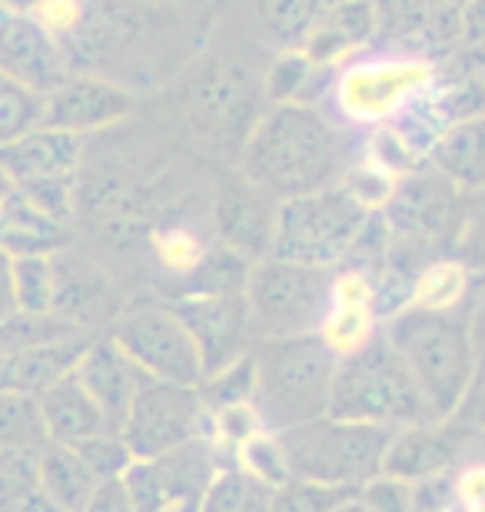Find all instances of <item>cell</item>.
Segmentation results:
<instances>
[{
  "mask_svg": "<svg viewBox=\"0 0 485 512\" xmlns=\"http://www.w3.org/2000/svg\"><path fill=\"white\" fill-rule=\"evenodd\" d=\"M243 177L273 200L303 197L326 187L346 170V143L316 107L276 104L256 120L240 150Z\"/></svg>",
  "mask_w": 485,
  "mask_h": 512,
  "instance_id": "obj_1",
  "label": "cell"
},
{
  "mask_svg": "<svg viewBox=\"0 0 485 512\" xmlns=\"http://www.w3.org/2000/svg\"><path fill=\"white\" fill-rule=\"evenodd\" d=\"M396 346L406 370L426 396L432 416H456L466 389L476 376V343L469 330V310H422L402 306L383 330Z\"/></svg>",
  "mask_w": 485,
  "mask_h": 512,
  "instance_id": "obj_2",
  "label": "cell"
},
{
  "mask_svg": "<svg viewBox=\"0 0 485 512\" xmlns=\"http://www.w3.org/2000/svg\"><path fill=\"white\" fill-rule=\"evenodd\" d=\"M253 360V409L266 429L280 433L329 413L339 356L319 340V333L260 340L253 346Z\"/></svg>",
  "mask_w": 485,
  "mask_h": 512,
  "instance_id": "obj_3",
  "label": "cell"
},
{
  "mask_svg": "<svg viewBox=\"0 0 485 512\" xmlns=\"http://www.w3.org/2000/svg\"><path fill=\"white\" fill-rule=\"evenodd\" d=\"M329 416L389 429L436 419L396 346L383 333L369 340L363 350L339 360L333 393H329Z\"/></svg>",
  "mask_w": 485,
  "mask_h": 512,
  "instance_id": "obj_4",
  "label": "cell"
},
{
  "mask_svg": "<svg viewBox=\"0 0 485 512\" xmlns=\"http://www.w3.org/2000/svg\"><path fill=\"white\" fill-rule=\"evenodd\" d=\"M396 429L353 423L339 416H319L293 429H280V443L290 463L293 479L309 483L339 486V489H363L369 479L383 473V456Z\"/></svg>",
  "mask_w": 485,
  "mask_h": 512,
  "instance_id": "obj_5",
  "label": "cell"
},
{
  "mask_svg": "<svg viewBox=\"0 0 485 512\" xmlns=\"http://www.w3.org/2000/svg\"><path fill=\"white\" fill-rule=\"evenodd\" d=\"M333 266L263 256L250 266L243 296L250 306L253 340L316 333L333 306Z\"/></svg>",
  "mask_w": 485,
  "mask_h": 512,
  "instance_id": "obj_6",
  "label": "cell"
},
{
  "mask_svg": "<svg viewBox=\"0 0 485 512\" xmlns=\"http://www.w3.org/2000/svg\"><path fill=\"white\" fill-rule=\"evenodd\" d=\"M366 217L369 207L359 203L343 183L280 200L270 256L313 266H336L349 260Z\"/></svg>",
  "mask_w": 485,
  "mask_h": 512,
  "instance_id": "obj_7",
  "label": "cell"
},
{
  "mask_svg": "<svg viewBox=\"0 0 485 512\" xmlns=\"http://www.w3.org/2000/svg\"><path fill=\"white\" fill-rule=\"evenodd\" d=\"M110 340L140 366L150 380L183 386L203 383V360L190 330L173 303H143L123 310L110 330Z\"/></svg>",
  "mask_w": 485,
  "mask_h": 512,
  "instance_id": "obj_8",
  "label": "cell"
},
{
  "mask_svg": "<svg viewBox=\"0 0 485 512\" xmlns=\"http://www.w3.org/2000/svg\"><path fill=\"white\" fill-rule=\"evenodd\" d=\"M223 456L206 436L190 439L170 453L133 459L123 473V486L137 512H203L206 489H210Z\"/></svg>",
  "mask_w": 485,
  "mask_h": 512,
  "instance_id": "obj_9",
  "label": "cell"
},
{
  "mask_svg": "<svg viewBox=\"0 0 485 512\" xmlns=\"http://www.w3.org/2000/svg\"><path fill=\"white\" fill-rule=\"evenodd\" d=\"M206 413L200 386H183L167 380H143L127 419L120 426L123 443L133 459H150L170 453L190 439L206 436Z\"/></svg>",
  "mask_w": 485,
  "mask_h": 512,
  "instance_id": "obj_10",
  "label": "cell"
},
{
  "mask_svg": "<svg viewBox=\"0 0 485 512\" xmlns=\"http://www.w3.org/2000/svg\"><path fill=\"white\" fill-rule=\"evenodd\" d=\"M469 459H485V429L469 426L459 416L422 419L392 433L383 456V476L422 483L429 476L452 473Z\"/></svg>",
  "mask_w": 485,
  "mask_h": 512,
  "instance_id": "obj_11",
  "label": "cell"
},
{
  "mask_svg": "<svg viewBox=\"0 0 485 512\" xmlns=\"http://www.w3.org/2000/svg\"><path fill=\"white\" fill-rule=\"evenodd\" d=\"M432 80L436 70L419 57L363 60L343 70L336 84V104L353 124H383Z\"/></svg>",
  "mask_w": 485,
  "mask_h": 512,
  "instance_id": "obj_12",
  "label": "cell"
},
{
  "mask_svg": "<svg viewBox=\"0 0 485 512\" xmlns=\"http://www.w3.org/2000/svg\"><path fill=\"white\" fill-rule=\"evenodd\" d=\"M173 310L180 313L203 360V376H210L256 346L250 326V306L243 293H203L177 296Z\"/></svg>",
  "mask_w": 485,
  "mask_h": 512,
  "instance_id": "obj_13",
  "label": "cell"
},
{
  "mask_svg": "<svg viewBox=\"0 0 485 512\" xmlns=\"http://www.w3.org/2000/svg\"><path fill=\"white\" fill-rule=\"evenodd\" d=\"M0 70L37 94H50L74 74L64 44L20 10H0Z\"/></svg>",
  "mask_w": 485,
  "mask_h": 512,
  "instance_id": "obj_14",
  "label": "cell"
},
{
  "mask_svg": "<svg viewBox=\"0 0 485 512\" xmlns=\"http://www.w3.org/2000/svg\"><path fill=\"white\" fill-rule=\"evenodd\" d=\"M133 110V94L97 74H70L57 90L44 97V127L67 133H90L120 124Z\"/></svg>",
  "mask_w": 485,
  "mask_h": 512,
  "instance_id": "obj_15",
  "label": "cell"
},
{
  "mask_svg": "<svg viewBox=\"0 0 485 512\" xmlns=\"http://www.w3.org/2000/svg\"><path fill=\"white\" fill-rule=\"evenodd\" d=\"M190 117L193 127H200V133H206L216 147L243 150L246 137L256 127L253 90L233 70H213L193 84Z\"/></svg>",
  "mask_w": 485,
  "mask_h": 512,
  "instance_id": "obj_16",
  "label": "cell"
},
{
  "mask_svg": "<svg viewBox=\"0 0 485 512\" xmlns=\"http://www.w3.org/2000/svg\"><path fill=\"white\" fill-rule=\"evenodd\" d=\"M74 373H77V380L84 383L87 393L94 396V403L100 406L107 426L113 433H120L123 419H127L133 399H137L143 380H147V373L110 340V333L94 336V340L87 343V350L80 356Z\"/></svg>",
  "mask_w": 485,
  "mask_h": 512,
  "instance_id": "obj_17",
  "label": "cell"
},
{
  "mask_svg": "<svg viewBox=\"0 0 485 512\" xmlns=\"http://www.w3.org/2000/svg\"><path fill=\"white\" fill-rule=\"evenodd\" d=\"M276 207L270 193L253 187L250 180H233L223 190L220 207H216V227H220V243L246 256L250 263L270 256L273 247V227H276Z\"/></svg>",
  "mask_w": 485,
  "mask_h": 512,
  "instance_id": "obj_18",
  "label": "cell"
},
{
  "mask_svg": "<svg viewBox=\"0 0 485 512\" xmlns=\"http://www.w3.org/2000/svg\"><path fill=\"white\" fill-rule=\"evenodd\" d=\"M80 157H84V137L57 127H34L24 137L10 140L0 147V167L17 183L54 180V177H77Z\"/></svg>",
  "mask_w": 485,
  "mask_h": 512,
  "instance_id": "obj_19",
  "label": "cell"
},
{
  "mask_svg": "<svg viewBox=\"0 0 485 512\" xmlns=\"http://www.w3.org/2000/svg\"><path fill=\"white\" fill-rule=\"evenodd\" d=\"M90 340H94L90 333H77V336H64V340L20 346V350L0 353V386L40 396L47 386H54L67 373L77 370Z\"/></svg>",
  "mask_w": 485,
  "mask_h": 512,
  "instance_id": "obj_20",
  "label": "cell"
},
{
  "mask_svg": "<svg viewBox=\"0 0 485 512\" xmlns=\"http://www.w3.org/2000/svg\"><path fill=\"white\" fill-rule=\"evenodd\" d=\"M379 30V10L373 0H336L306 30L303 54L313 67L336 64L339 57L353 54Z\"/></svg>",
  "mask_w": 485,
  "mask_h": 512,
  "instance_id": "obj_21",
  "label": "cell"
},
{
  "mask_svg": "<svg viewBox=\"0 0 485 512\" xmlns=\"http://www.w3.org/2000/svg\"><path fill=\"white\" fill-rule=\"evenodd\" d=\"M37 403H40V413H44L50 443L77 446V443H84V439L103 433V429H110L107 419L100 413V406L94 403V396L77 380V373H67L64 380L47 386L44 393L37 396Z\"/></svg>",
  "mask_w": 485,
  "mask_h": 512,
  "instance_id": "obj_22",
  "label": "cell"
},
{
  "mask_svg": "<svg viewBox=\"0 0 485 512\" xmlns=\"http://www.w3.org/2000/svg\"><path fill=\"white\" fill-rule=\"evenodd\" d=\"M97 476L74 446L47 443L37 456V493L57 512H80L94 496Z\"/></svg>",
  "mask_w": 485,
  "mask_h": 512,
  "instance_id": "obj_23",
  "label": "cell"
},
{
  "mask_svg": "<svg viewBox=\"0 0 485 512\" xmlns=\"http://www.w3.org/2000/svg\"><path fill=\"white\" fill-rule=\"evenodd\" d=\"M432 163L462 193L485 187V114L456 120L432 147Z\"/></svg>",
  "mask_w": 485,
  "mask_h": 512,
  "instance_id": "obj_24",
  "label": "cell"
},
{
  "mask_svg": "<svg viewBox=\"0 0 485 512\" xmlns=\"http://www.w3.org/2000/svg\"><path fill=\"white\" fill-rule=\"evenodd\" d=\"M67 240V223L34 207L17 187L0 203V247L10 253H57Z\"/></svg>",
  "mask_w": 485,
  "mask_h": 512,
  "instance_id": "obj_25",
  "label": "cell"
},
{
  "mask_svg": "<svg viewBox=\"0 0 485 512\" xmlns=\"http://www.w3.org/2000/svg\"><path fill=\"white\" fill-rule=\"evenodd\" d=\"M47 443L37 396L0 386V453H40Z\"/></svg>",
  "mask_w": 485,
  "mask_h": 512,
  "instance_id": "obj_26",
  "label": "cell"
},
{
  "mask_svg": "<svg viewBox=\"0 0 485 512\" xmlns=\"http://www.w3.org/2000/svg\"><path fill=\"white\" fill-rule=\"evenodd\" d=\"M469 270L456 256H436L429 260L412 280V293L406 306H422V310H459L469 300Z\"/></svg>",
  "mask_w": 485,
  "mask_h": 512,
  "instance_id": "obj_27",
  "label": "cell"
},
{
  "mask_svg": "<svg viewBox=\"0 0 485 512\" xmlns=\"http://www.w3.org/2000/svg\"><path fill=\"white\" fill-rule=\"evenodd\" d=\"M273 489L240 469L233 459H223L210 489H206L203 512H270Z\"/></svg>",
  "mask_w": 485,
  "mask_h": 512,
  "instance_id": "obj_28",
  "label": "cell"
},
{
  "mask_svg": "<svg viewBox=\"0 0 485 512\" xmlns=\"http://www.w3.org/2000/svg\"><path fill=\"white\" fill-rule=\"evenodd\" d=\"M250 260L230 247H206L200 263L193 266L183 280L180 296H203V293H243L246 276H250Z\"/></svg>",
  "mask_w": 485,
  "mask_h": 512,
  "instance_id": "obj_29",
  "label": "cell"
},
{
  "mask_svg": "<svg viewBox=\"0 0 485 512\" xmlns=\"http://www.w3.org/2000/svg\"><path fill=\"white\" fill-rule=\"evenodd\" d=\"M316 333L343 360V356L363 350L369 340H376L379 313L373 303H333Z\"/></svg>",
  "mask_w": 485,
  "mask_h": 512,
  "instance_id": "obj_30",
  "label": "cell"
},
{
  "mask_svg": "<svg viewBox=\"0 0 485 512\" xmlns=\"http://www.w3.org/2000/svg\"><path fill=\"white\" fill-rule=\"evenodd\" d=\"M14 296L24 313H54L57 253H14Z\"/></svg>",
  "mask_w": 485,
  "mask_h": 512,
  "instance_id": "obj_31",
  "label": "cell"
},
{
  "mask_svg": "<svg viewBox=\"0 0 485 512\" xmlns=\"http://www.w3.org/2000/svg\"><path fill=\"white\" fill-rule=\"evenodd\" d=\"M40 120H44V94L0 70V147L40 127Z\"/></svg>",
  "mask_w": 485,
  "mask_h": 512,
  "instance_id": "obj_32",
  "label": "cell"
},
{
  "mask_svg": "<svg viewBox=\"0 0 485 512\" xmlns=\"http://www.w3.org/2000/svg\"><path fill=\"white\" fill-rule=\"evenodd\" d=\"M253 386H256V360L253 350L233 360L230 366L216 370L210 376H203L200 383V396L206 413L213 409H226V406H240V403H253Z\"/></svg>",
  "mask_w": 485,
  "mask_h": 512,
  "instance_id": "obj_33",
  "label": "cell"
},
{
  "mask_svg": "<svg viewBox=\"0 0 485 512\" xmlns=\"http://www.w3.org/2000/svg\"><path fill=\"white\" fill-rule=\"evenodd\" d=\"M233 463L246 469L250 476H256L260 483H266L270 489L283 486L290 476V463H286L283 443L273 429H260L256 436H250L246 443L233 453Z\"/></svg>",
  "mask_w": 485,
  "mask_h": 512,
  "instance_id": "obj_34",
  "label": "cell"
},
{
  "mask_svg": "<svg viewBox=\"0 0 485 512\" xmlns=\"http://www.w3.org/2000/svg\"><path fill=\"white\" fill-rule=\"evenodd\" d=\"M349 496H356V489L323 486L309 483V479H286L283 486L273 489L270 512H333Z\"/></svg>",
  "mask_w": 485,
  "mask_h": 512,
  "instance_id": "obj_35",
  "label": "cell"
},
{
  "mask_svg": "<svg viewBox=\"0 0 485 512\" xmlns=\"http://www.w3.org/2000/svg\"><path fill=\"white\" fill-rule=\"evenodd\" d=\"M80 459L87 463L90 473L97 476V483H107V479H123V473L130 469L133 463V453L130 446L123 443L120 433H113V429H103V433L84 439V443L74 446Z\"/></svg>",
  "mask_w": 485,
  "mask_h": 512,
  "instance_id": "obj_36",
  "label": "cell"
},
{
  "mask_svg": "<svg viewBox=\"0 0 485 512\" xmlns=\"http://www.w3.org/2000/svg\"><path fill=\"white\" fill-rule=\"evenodd\" d=\"M472 193H476V200L466 203L456 233V260L469 273L485 276V187Z\"/></svg>",
  "mask_w": 485,
  "mask_h": 512,
  "instance_id": "obj_37",
  "label": "cell"
},
{
  "mask_svg": "<svg viewBox=\"0 0 485 512\" xmlns=\"http://www.w3.org/2000/svg\"><path fill=\"white\" fill-rule=\"evenodd\" d=\"M87 7H90V0H37V4L30 7V17H37L60 44H67L80 30V24L87 20Z\"/></svg>",
  "mask_w": 485,
  "mask_h": 512,
  "instance_id": "obj_38",
  "label": "cell"
},
{
  "mask_svg": "<svg viewBox=\"0 0 485 512\" xmlns=\"http://www.w3.org/2000/svg\"><path fill=\"white\" fill-rule=\"evenodd\" d=\"M24 197L40 207L50 217L64 220L70 217L74 210V190H77V177H54V180H34V183H20L17 187Z\"/></svg>",
  "mask_w": 485,
  "mask_h": 512,
  "instance_id": "obj_39",
  "label": "cell"
},
{
  "mask_svg": "<svg viewBox=\"0 0 485 512\" xmlns=\"http://www.w3.org/2000/svg\"><path fill=\"white\" fill-rule=\"evenodd\" d=\"M203 253H206V247L196 240V233H190V230L177 227V230H163L157 237V260L177 276H187L193 266L200 263Z\"/></svg>",
  "mask_w": 485,
  "mask_h": 512,
  "instance_id": "obj_40",
  "label": "cell"
},
{
  "mask_svg": "<svg viewBox=\"0 0 485 512\" xmlns=\"http://www.w3.org/2000/svg\"><path fill=\"white\" fill-rule=\"evenodd\" d=\"M359 499L369 512H412V483L379 473L359 489Z\"/></svg>",
  "mask_w": 485,
  "mask_h": 512,
  "instance_id": "obj_41",
  "label": "cell"
},
{
  "mask_svg": "<svg viewBox=\"0 0 485 512\" xmlns=\"http://www.w3.org/2000/svg\"><path fill=\"white\" fill-rule=\"evenodd\" d=\"M313 74V64L306 60V54H286L273 64L270 70V97L273 104H286V100H296V94L303 90L306 77Z\"/></svg>",
  "mask_w": 485,
  "mask_h": 512,
  "instance_id": "obj_42",
  "label": "cell"
},
{
  "mask_svg": "<svg viewBox=\"0 0 485 512\" xmlns=\"http://www.w3.org/2000/svg\"><path fill=\"white\" fill-rule=\"evenodd\" d=\"M452 499L459 509L485 503V459H469L459 469H452Z\"/></svg>",
  "mask_w": 485,
  "mask_h": 512,
  "instance_id": "obj_43",
  "label": "cell"
},
{
  "mask_svg": "<svg viewBox=\"0 0 485 512\" xmlns=\"http://www.w3.org/2000/svg\"><path fill=\"white\" fill-rule=\"evenodd\" d=\"M80 512H137L133 509V499L123 486V479H107V483H97L94 496L87 499V506Z\"/></svg>",
  "mask_w": 485,
  "mask_h": 512,
  "instance_id": "obj_44",
  "label": "cell"
},
{
  "mask_svg": "<svg viewBox=\"0 0 485 512\" xmlns=\"http://www.w3.org/2000/svg\"><path fill=\"white\" fill-rule=\"evenodd\" d=\"M456 416L466 419L469 426L485 429V360L476 363V376H472V383L466 389V396H462Z\"/></svg>",
  "mask_w": 485,
  "mask_h": 512,
  "instance_id": "obj_45",
  "label": "cell"
},
{
  "mask_svg": "<svg viewBox=\"0 0 485 512\" xmlns=\"http://www.w3.org/2000/svg\"><path fill=\"white\" fill-rule=\"evenodd\" d=\"M459 44L485 47V0H462V10H459Z\"/></svg>",
  "mask_w": 485,
  "mask_h": 512,
  "instance_id": "obj_46",
  "label": "cell"
},
{
  "mask_svg": "<svg viewBox=\"0 0 485 512\" xmlns=\"http://www.w3.org/2000/svg\"><path fill=\"white\" fill-rule=\"evenodd\" d=\"M17 310V296H14V253L7 247H0V320Z\"/></svg>",
  "mask_w": 485,
  "mask_h": 512,
  "instance_id": "obj_47",
  "label": "cell"
},
{
  "mask_svg": "<svg viewBox=\"0 0 485 512\" xmlns=\"http://www.w3.org/2000/svg\"><path fill=\"white\" fill-rule=\"evenodd\" d=\"M333 512H369L366 509V503H363V499H359V493L356 496H349V499H343V503H339Z\"/></svg>",
  "mask_w": 485,
  "mask_h": 512,
  "instance_id": "obj_48",
  "label": "cell"
},
{
  "mask_svg": "<svg viewBox=\"0 0 485 512\" xmlns=\"http://www.w3.org/2000/svg\"><path fill=\"white\" fill-rule=\"evenodd\" d=\"M14 187H17V183L10 180V173H7L4 167H0V203H4V200L10 197V193H14Z\"/></svg>",
  "mask_w": 485,
  "mask_h": 512,
  "instance_id": "obj_49",
  "label": "cell"
},
{
  "mask_svg": "<svg viewBox=\"0 0 485 512\" xmlns=\"http://www.w3.org/2000/svg\"><path fill=\"white\" fill-rule=\"evenodd\" d=\"M462 512H485V503H476V506H469V509H462Z\"/></svg>",
  "mask_w": 485,
  "mask_h": 512,
  "instance_id": "obj_50",
  "label": "cell"
},
{
  "mask_svg": "<svg viewBox=\"0 0 485 512\" xmlns=\"http://www.w3.org/2000/svg\"><path fill=\"white\" fill-rule=\"evenodd\" d=\"M482 87H485V70H482Z\"/></svg>",
  "mask_w": 485,
  "mask_h": 512,
  "instance_id": "obj_51",
  "label": "cell"
}]
</instances>
